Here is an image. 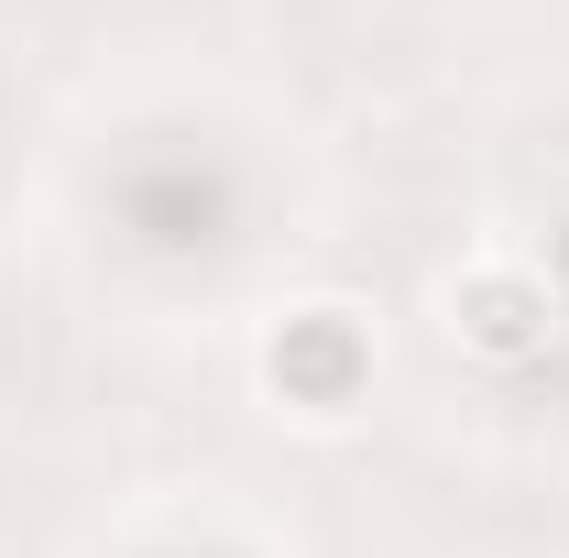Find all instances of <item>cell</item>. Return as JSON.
Segmentation results:
<instances>
[{"label":"cell","mask_w":569,"mask_h":558,"mask_svg":"<svg viewBox=\"0 0 569 558\" xmlns=\"http://www.w3.org/2000/svg\"><path fill=\"white\" fill-rule=\"evenodd\" d=\"M263 383H274V406H296V417H351L361 383H372V318L340 307V296L284 307L274 329H263Z\"/></svg>","instance_id":"obj_1"},{"label":"cell","mask_w":569,"mask_h":558,"mask_svg":"<svg viewBox=\"0 0 569 558\" xmlns=\"http://www.w3.org/2000/svg\"><path fill=\"white\" fill-rule=\"evenodd\" d=\"M449 340L482 350V361H537V350L559 340V296L548 275H526V263H471V275H449Z\"/></svg>","instance_id":"obj_2"}]
</instances>
